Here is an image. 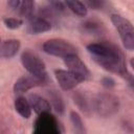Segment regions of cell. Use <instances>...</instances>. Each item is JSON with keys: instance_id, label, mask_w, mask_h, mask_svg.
Segmentation results:
<instances>
[{"instance_id": "cell-1", "label": "cell", "mask_w": 134, "mask_h": 134, "mask_svg": "<svg viewBox=\"0 0 134 134\" xmlns=\"http://www.w3.org/2000/svg\"><path fill=\"white\" fill-rule=\"evenodd\" d=\"M87 50L102 68L129 79L132 83V75L128 72L124 55L118 48L107 43H91L87 45Z\"/></svg>"}, {"instance_id": "cell-2", "label": "cell", "mask_w": 134, "mask_h": 134, "mask_svg": "<svg viewBox=\"0 0 134 134\" xmlns=\"http://www.w3.org/2000/svg\"><path fill=\"white\" fill-rule=\"evenodd\" d=\"M111 21L119 34L121 42L126 49L133 50L134 49V28L132 23L126 19L125 17L113 14L111 15Z\"/></svg>"}, {"instance_id": "cell-3", "label": "cell", "mask_w": 134, "mask_h": 134, "mask_svg": "<svg viewBox=\"0 0 134 134\" xmlns=\"http://www.w3.org/2000/svg\"><path fill=\"white\" fill-rule=\"evenodd\" d=\"M21 63L23 67L30 73V75H34L43 81H47L45 64L38 54L30 50H25L21 54Z\"/></svg>"}, {"instance_id": "cell-4", "label": "cell", "mask_w": 134, "mask_h": 134, "mask_svg": "<svg viewBox=\"0 0 134 134\" xmlns=\"http://www.w3.org/2000/svg\"><path fill=\"white\" fill-rule=\"evenodd\" d=\"M43 50L54 57L66 59L71 55L77 54L76 48L66 40L63 39H50L43 44Z\"/></svg>"}, {"instance_id": "cell-5", "label": "cell", "mask_w": 134, "mask_h": 134, "mask_svg": "<svg viewBox=\"0 0 134 134\" xmlns=\"http://www.w3.org/2000/svg\"><path fill=\"white\" fill-rule=\"evenodd\" d=\"M93 106H94V110L100 116H110L118 110L119 103L114 95L108 93H102L94 98Z\"/></svg>"}, {"instance_id": "cell-6", "label": "cell", "mask_w": 134, "mask_h": 134, "mask_svg": "<svg viewBox=\"0 0 134 134\" xmlns=\"http://www.w3.org/2000/svg\"><path fill=\"white\" fill-rule=\"evenodd\" d=\"M32 134H61L59 122L50 113H42L36 120Z\"/></svg>"}, {"instance_id": "cell-7", "label": "cell", "mask_w": 134, "mask_h": 134, "mask_svg": "<svg viewBox=\"0 0 134 134\" xmlns=\"http://www.w3.org/2000/svg\"><path fill=\"white\" fill-rule=\"evenodd\" d=\"M64 63L67 66L68 71H70L73 74H75L76 76H79L83 82L86 81L90 76V72H89L88 68L83 63V61L79 58L77 54L64 59Z\"/></svg>"}, {"instance_id": "cell-8", "label": "cell", "mask_w": 134, "mask_h": 134, "mask_svg": "<svg viewBox=\"0 0 134 134\" xmlns=\"http://www.w3.org/2000/svg\"><path fill=\"white\" fill-rule=\"evenodd\" d=\"M55 79L60 87L66 91L73 89L75 86H77L80 83L83 82L79 76H76L72 72L68 70H63V69L55 70Z\"/></svg>"}, {"instance_id": "cell-9", "label": "cell", "mask_w": 134, "mask_h": 134, "mask_svg": "<svg viewBox=\"0 0 134 134\" xmlns=\"http://www.w3.org/2000/svg\"><path fill=\"white\" fill-rule=\"evenodd\" d=\"M46 83V81H43L41 79H38L34 75H27V76H22L20 79H18L14 85V91L18 94L24 93L28 90H30L31 88H35L37 86H41L44 85Z\"/></svg>"}, {"instance_id": "cell-10", "label": "cell", "mask_w": 134, "mask_h": 134, "mask_svg": "<svg viewBox=\"0 0 134 134\" xmlns=\"http://www.w3.org/2000/svg\"><path fill=\"white\" fill-rule=\"evenodd\" d=\"M7 5L23 17H30L35 10V2L31 0H12L7 2Z\"/></svg>"}, {"instance_id": "cell-11", "label": "cell", "mask_w": 134, "mask_h": 134, "mask_svg": "<svg viewBox=\"0 0 134 134\" xmlns=\"http://www.w3.org/2000/svg\"><path fill=\"white\" fill-rule=\"evenodd\" d=\"M28 103L36 113L39 115L42 113H49L51 106L50 103L39 94H30L28 96Z\"/></svg>"}, {"instance_id": "cell-12", "label": "cell", "mask_w": 134, "mask_h": 134, "mask_svg": "<svg viewBox=\"0 0 134 134\" xmlns=\"http://www.w3.org/2000/svg\"><path fill=\"white\" fill-rule=\"evenodd\" d=\"M20 49V41L16 39L5 40L0 43V58L10 59L15 57Z\"/></svg>"}, {"instance_id": "cell-13", "label": "cell", "mask_w": 134, "mask_h": 134, "mask_svg": "<svg viewBox=\"0 0 134 134\" xmlns=\"http://www.w3.org/2000/svg\"><path fill=\"white\" fill-rule=\"evenodd\" d=\"M51 24L44 18H32L28 23L27 31L31 35H38L50 30Z\"/></svg>"}, {"instance_id": "cell-14", "label": "cell", "mask_w": 134, "mask_h": 134, "mask_svg": "<svg viewBox=\"0 0 134 134\" xmlns=\"http://www.w3.org/2000/svg\"><path fill=\"white\" fill-rule=\"evenodd\" d=\"M15 109L23 118H29L31 115V107L28 99L23 96H19L15 99Z\"/></svg>"}, {"instance_id": "cell-15", "label": "cell", "mask_w": 134, "mask_h": 134, "mask_svg": "<svg viewBox=\"0 0 134 134\" xmlns=\"http://www.w3.org/2000/svg\"><path fill=\"white\" fill-rule=\"evenodd\" d=\"M65 5L68 6V8L72 13H74L75 15H77L80 17H85L87 15L88 8L84 2L76 1V0H67L65 2Z\"/></svg>"}, {"instance_id": "cell-16", "label": "cell", "mask_w": 134, "mask_h": 134, "mask_svg": "<svg viewBox=\"0 0 134 134\" xmlns=\"http://www.w3.org/2000/svg\"><path fill=\"white\" fill-rule=\"evenodd\" d=\"M70 119H71V122L73 125V128H74V131H75L76 134H86L84 124H83L80 115L76 112L72 111L70 113Z\"/></svg>"}, {"instance_id": "cell-17", "label": "cell", "mask_w": 134, "mask_h": 134, "mask_svg": "<svg viewBox=\"0 0 134 134\" xmlns=\"http://www.w3.org/2000/svg\"><path fill=\"white\" fill-rule=\"evenodd\" d=\"M3 23L9 29H17V28H19L23 24V20L20 19V18L10 17V18H5L3 20Z\"/></svg>"}, {"instance_id": "cell-18", "label": "cell", "mask_w": 134, "mask_h": 134, "mask_svg": "<svg viewBox=\"0 0 134 134\" xmlns=\"http://www.w3.org/2000/svg\"><path fill=\"white\" fill-rule=\"evenodd\" d=\"M50 99L52 100L55 110H57L58 112L62 113L63 110H64V105H63V102H62V98L60 97V95H58V94H52V95L50 96Z\"/></svg>"}, {"instance_id": "cell-19", "label": "cell", "mask_w": 134, "mask_h": 134, "mask_svg": "<svg viewBox=\"0 0 134 134\" xmlns=\"http://www.w3.org/2000/svg\"><path fill=\"white\" fill-rule=\"evenodd\" d=\"M86 4V6L88 5L90 8H94V9H98V8H102L103 5L105 4L104 1H98V0H92V1H86L84 2Z\"/></svg>"}, {"instance_id": "cell-20", "label": "cell", "mask_w": 134, "mask_h": 134, "mask_svg": "<svg viewBox=\"0 0 134 134\" xmlns=\"http://www.w3.org/2000/svg\"><path fill=\"white\" fill-rule=\"evenodd\" d=\"M50 4L53 6V8H55L58 10H64V8H65V3L61 2V1H52V2H50Z\"/></svg>"}]
</instances>
